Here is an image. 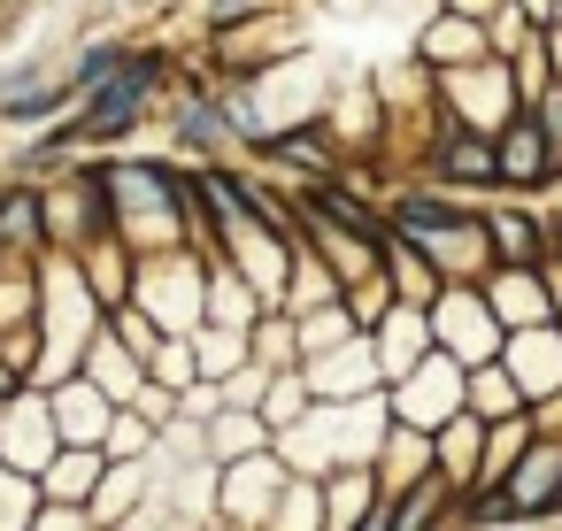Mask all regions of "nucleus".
Instances as JSON below:
<instances>
[{
	"mask_svg": "<svg viewBox=\"0 0 562 531\" xmlns=\"http://www.w3.org/2000/svg\"><path fill=\"white\" fill-rule=\"evenodd\" d=\"M439 170H447V178H462V185H477V178H501V155H493V147H477V139H454V147L439 155Z\"/></svg>",
	"mask_w": 562,
	"mask_h": 531,
	"instance_id": "7ed1b4c3",
	"label": "nucleus"
},
{
	"mask_svg": "<svg viewBox=\"0 0 562 531\" xmlns=\"http://www.w3.org/2000/svg\"><path fill=\"white\" fill-rule=\"evenodd\" d=\"M32 216H40V208H32V193H9V201H0V239H24V231H32Z\"/></svg>",
	"mask_w": 562,
	"mask_h": 531,
	"instance_id": "39448f33",
	"label": "nucleus"
},
{
	"mask_svg": "<svg viewBox=\"0 0 562 531\" xmlns=\"http://www.w3.org/2000/svg\"><path fill=\"white\" fill-rule=\"evenodd\" d=\"M147 78H155V63H132V70H124V78H116V86L93 101L86 132H124V124H132V101H139V86H147Z\"/></svg>",
	"mask_w": 562,
	"mask_h": 531,
	"instance_id": "f257e3e1",
	"label": "nucleus"
},
{
	"mask_svg": "<svg viewBox=\"0 0 562 531\" xmlns=\"http://www.w3.org/2000/svg\"><path fill=\"white\" fill-rule=\"evenodd\" d=\"M431 55H439V63H462V55H477V39L447 24V32H431Z\"/></svg>",
	"mask_w": 562,
	"mask_h": 531,
	"instance_id": "423d86ee",
	"label": "nucleus"
},
{
	"mask_svg": "<svg viewBox=\"0 0 562 531\" xmlns=\"http://www.w3.org/2000/svg\"><path fill=\"white\" fill-rule=\"evenodd\" d=\"M554 470H562V454H531V462H524V477H516V508L554 500Z\"/></svg>",
	"mask_w": 562,
	"mask_h": 531,
	"instance_id": "20e7f679",
	"label": "nucleus"
},
{
	"mask_svg": "<svg viewBox=\"0 0 562 531\" xmlns=\"http://www.w3.org/2000/svg\"><path fill=\"white\" fill-rule=\"evenodd\" d=\"M493 231H501V247H508V255H531V224H516V216H508V224H493Z\"/></svg>",
	"mask_w": 562,
	"mask_h": 531,
	"instance_id": "0eeeda50",
	"label": "nucleus"
},
{
	"mask_svg": "<svg viewBox=\"0 0 562 531\" xmlns=\"http://www.w3.org/2000/svg\"><path fill=\"white\" fill-rule=\"evenodd\" d=\"M501 178H516V185H539V178H547V139H539L531 116L508 132V147H501Z\"/></svg>",
	"mask_w": 562,
	"mask_h": 531,
	"instance_id": "f03ea898",
	"label": "nucleus"
},
{
	"mask_svg": "<svg viewBox=\"0 0 562 531\" xmlns=\"http://www.w3.org/2000/svg\"><path fill=\"white\" fill-rule=\"evenodd\" d=\"M32 86V70H0V93H24Z\"/></svg>",
	"mask_w": 562,
	"mask_h": 531,
	"instance_id": "6e6552de",
	"label": "nucleus"
}]
</instances>
